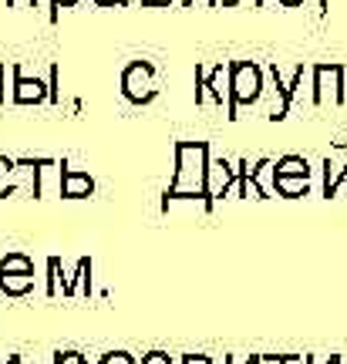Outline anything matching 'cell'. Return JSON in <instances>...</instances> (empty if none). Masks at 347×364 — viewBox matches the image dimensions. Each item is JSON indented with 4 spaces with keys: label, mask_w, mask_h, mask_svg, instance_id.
<instances>
[{
    "label": "cell",
    "mask_w": 347,
    "mask_h": 364,
    "mask_svg": "<svg viewBox=\"0 0 347 364\" xmlns=\"http://www.w3.org/2000/svg\"><path fill=\"white\" fill-rule=\"evenodd\" d=\"M68 4H75V0H54V7H68Z\"/></svg>",
    "instance_id": "7a4b0ae2"
},
{
    "label": "cell",
    "mask_w": 347,
    "mask_h": 364,
    "mask_svg": "<svg viewBox=\"0 0 347 364\" xmlns=\"http://www.w3.org/2000/svg\"><path fill=\"white\" fill-rule=\"evenodd\" d=\"M11 4H17V0H11ZM24 4H34V0H24Z\"/></svg>",
    "instance_id": "3957f363"
},
{
    "label": "cell",
    "mask_w": 347,
    "mask_h": 364,
    "mask_svg": "<svg viewBox=\"0 0 347 364\" xmlns=\"http://www.w3.org/2000/svg\"><path fill=\"white\" fill-rule=\"evenodd\" d=\"M44 98V85L38 78L27 81L21 71H17V91H14V102H41Z\"/></svg>",
    "instance_id": "6da1fadb"
}]
</instances>
